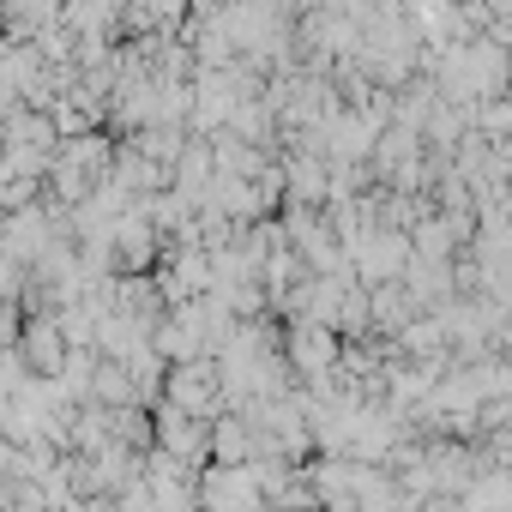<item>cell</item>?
<instances>
[{
    "mask_svg": "<svg viewBox=\"0 0 512 512\" xmlns=\"http://www.w3.org/2000/svg\"><path fill=\"white\" fill-rule=\"evenodd\" d=\"M169 398H175V410L199 416V410L223 404V374H217V368H205V362H181V368L169 374Z\"/></svg>",
    "mask_w": 512,
    "mask_h": 512,
    "instance_id": "1",
    "label": "cell"
},
{
    "mask_svg": "<svg viewBox=\"0 0 512 512\" xmlns=\"http://www.w3.org/2000/svg\"><path fill=\"white\" fill-rule=\"evenodd\" d=\"M19 350H25L31 374H61V368L73 362V356H67V326H55V320H31L25 338H19Z\"/></svg>",
    "mask_w": 512,
    "mask_h": 512,
    "instance_id": "2",
    "label": "cell"
},
{
    "mask_svg": "<svg viewBox=\"0 0 512 512\" xmlns=\"http://www.w3.org/2000/svg\"><path fill=\"white\" fill-rule=\"evenodd\" d=\"M326 356H332V338L320 332V320H308V326L296 332V362H302V368H326Z\"/></svg>",
    "mask_w": 512,
    "mask_h": 512,
    "instance_id": "3",
    "label": "cell"
},
{
    "mask_svg": "<svg viewBox=\"0 0 512 512\" xmlns=\"http://www.w3.org/2000/svg\"><path fill=\"white\" fill-rule=\"evenodd\" d=\"M211 446H217V458H223V464H247V428H241V422H217Z\"/></svg>",
    "mask_w": 512,
    "mask_h": 512,
    "instance_id": "4",
    "label": "cell"
}]
</instances>
